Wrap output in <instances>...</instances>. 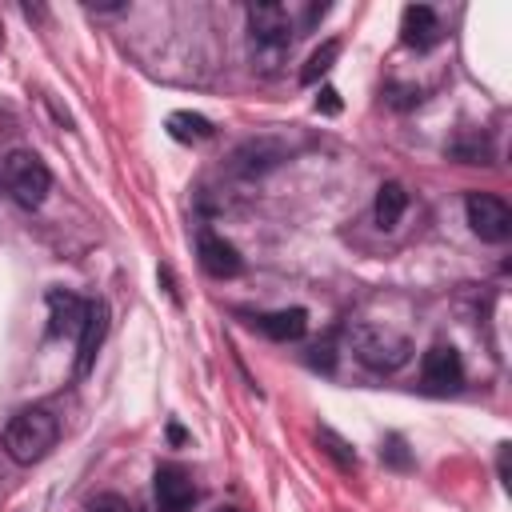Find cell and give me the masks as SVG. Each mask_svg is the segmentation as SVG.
<instances>
[{"mask_svg": "<svg viewBox=\"0 0 512 512\" xmlns=\"http://www.w3.org/2000/svg\"><path fill=\"white\" fill-rule=\"evenodd\" d=\"M60 440V420L48 408H20L8 428H4V452L16 464H36L44 460Z\"/></svg>", "mask_w": 512, "mask_h": 512, "instance_id": "cell-1", "label": "cell"}, {"mask_svg": "<svg viewBox=\"0 0 512 512\" xmlns=\"http://www.w3.org/2000/svg\"><path fill=\"white\" fill-rule=\"evenodd\" d=\"M348 340H352L356 360L372 372H396L412 356V340L396 328H384V324H352Z\"/></svg>", "mask_w": 512, "mask_h": 512, "instance_id": "cell-2", "label": "cell"}, {"mask_svg": "<svg viewBox=\"0 0 512 512\" xmlns=\"http://www.w3.org/2000/svg\"><path fill=\"white\" fill-rule=\"evenodd\" d=\"M0 184L20 208H40L48 188H52V176H48V168H44V160L36 152L16 148V152H8L0 160Z\"/></svg>", "mask_w": 512, "mask_h": 512, "instance_id": "cell-3", "label": "cell"}, {"mask_svg": "<svg viewBox=\"0 0 512 512\" xmlns=\"http://www.w3.org/2000/svg\"><path fill=\"white\" fill-rule=\"evenodd\" d=\"M464 216H468V228L488 244H504L512 236V208L492 192H468Z\"/></svg>", "mask_w": 512, "mask_h": 512, "instance_id": "cell-4", "label": "cell"}, {"mask_svg": "<svg viewBox=\"0 0 512 512\" xmlns=\"http://www.w3.org/2000/svg\"><path fill=\"white\" fill-rule=\"evenodd\" d=\"M248 32L256 40V48H268V52H280L292 44V16L284 4H252L248 8Z\"/></svg>", "mask_w": 512, "mask_h": 512, "instance_id": "cell-5", "label": "cell"}, {"mask_svg": "<svg viewBox=\"0 0 512 512\" xmlns=\"http://www.w3.org/2000/svg\"><path fill=\"white\" fill-rule=\"evenodd\" d=\"M152 500L156 512H188L196 504V484L180 464H160L152 476Z\"/></svg>", "mask_w": 512, "mask_h": 512, "instance_id": "cell-6", "label": "cell"}, {"mask_svg": "<svg viewBox=\"0 0 512 512\" xmlns=\"http://www.w3.org/2000/svg\"><path fill=\"white\" fill-rule=\"evenodd\" d=\"M104 336H108V304H104V300H88L84 324H80V332H76V376H88V372H92Z\"/></svg>", "mask_w": 512, "mask_h": 512, "instance_id": "cell-7", "label": "cell"}, {"mask_svg": "<svg viewBox=\"0 0 512 512\" xmlns=\"http://www.w3.org/2000/svg\"><path fill=\"white\" fill-rule=\"evenodd\" d=\"M420 376L432 392H448L464 380V364H460V352L452 344H432L420 360Z\"/></svg>", "mask_w": 512, "mask_h": 512, "instance_id": "cell-8", "label": "cell"}, {"mask_svg": "<svg viewBox=\"0 0 512 512\" xmlns=\"http://www.w3.org/2000/svg\"><path fill=\"white\" fill-rule=\"evenodd\" d=\"M196 256H200V268H204L208 276H216V280H228V276H236V272L244 268L236 244H228V240L216 236V232H200V240H196Z\"/></svg>", "mask_w": 512, "mask_h": 512, "instance_id": "cell-9", "label": "cell"}, {"mask_svg": "<svg viewBox=\"0 0 512 512\" xmlns=\"http://www.w3.org/2000/svg\"><path fill=\"white\" fill-rule=\"evenodd\" d=\"M84 312H88V300H80L76 292H64V288H52V292H48V332H52V336H72V332H80Z\"/></svg>", "mask_w": 512, "mask_h": 512, "instance_id": "cell-10", "label": "cell"}, {"mask_svg": "<svg viewBox=\"0 0 512 512\" xmlns=\"http://www.w3.org/2000/svg\"><path fill=\"white\" fill-rule=\"evenodd\" d=\"M400 32H404V44L424 52L432 44H440V16L428 8V4H408L404 8V20H400Z\"/></svg>", "mask_w": 512, "mask_h": 512, "instance_id": "cell-11", "label": "cell"}, {"mask_svg": "<svg viewBox=\"0 0 512 512\" xmlns=\"http://www.w3.org/2000/svg\"><path fill=\"white\" fill-rule=\"evenodd\" d=\"M256 324H260V332H264L268 340L288 344V340H300V336H304V328H308V312H304V308H280V312L260 316Z\"/></svg>", "mask_w": 512, "mask_h": 512, "instance_id": "cell-12", "label": "cell"}, {"mask_svg": "<svg viewBox=\"0 0 512 512\" xmlns=\"http://www.w3.org/2000/svg\"><path fill=\"white\" fill-rule=\"evenodd\" d=\"M404 208H408V192H404V184H400V180H384V184L376 188V204H372L376 224H380V228H396L400 216H404Z\"/></svg>", "mask_w": 512, "mask_h": 512, "instance_id": "cell-13", "label": "cell"}, {"mask_svg": "<svg viewBox=\"0 0 512 512\" xmlns=\"http://www.w3.org/2000/svg\"><path fill=\"white\" fill-rule=\"evenodd\" d=\"M168 132H172V140H180V144H200V140L212 136V120H204V116H196V112H172V116H168Z\"/></svg>", "mask_w": 512, "mask_h": 512, "instance_id": "cell-14", "label": "cell"}, {"mask_svg": "<svg viewBox=\"0 0 512 512\" xmlns=\"http://www.w3.org/2000/svg\"><path fill=\"white\" fill-rule=\"evenodd\" d=\"M336 56H340V44H336V40H324V44L304 60V68H300V84H316V80L336 64Z\"/></svg>", "mask_w": 512, "mask_h": 512, "instance_id": "cell-15", "label": "cell"}, {"mask_svg": "<svg viewBox=\"0 0 512 512\" xmlns=\"http://www.w3.org/2000/svg\"><path fill=\"white\" fill-rule=\"evenodd\" d=\"M320 444H324V452H328V456H336V460H340V468H352V464H356V452H352V448H348L332 428H320Z\"/></svg>", "mask_w": 512, "mask_h": 512, "instance_id": "cell-16", "label": "cell"}, {"mask_svg": "<svg viewBox=\"0 0 512 512\" xmlns=\"http://www.w3.org/2000/svg\"><path fill=\"white\" fill-rule=\"evenodd\" d=\"M88 512H132V504H128L124 496H112V492H104V496H96V500L88 504Z\"/></svg>", "mask_w": 512, "mask_h": 512, "instance_id": "cell-17", "label": "cell"}, {"mask_svg": "<svg viewBox=\"0 0 512 512\" xmlns=\"http://www.w3.org/2000/svg\"><path fill=\"white\" fill-rule=\"evenodd\" d=\"M316 108H324V112H340V100H336V88H320V96H316Z\"/></svg>", "mask_w": 512, "mask_h": 512, "instance_id": "cell-18", "label": "cell"}, {"mask_svg": "<svg viewBox=\"0 0 512 512\" xmlns=\"http://www.w3.org/2000/svg\"><path fill=\"white\" fill-rule=\"evenodd\" d=\"M212 512H240V508H228V504H220V508H212Z\"/></svg>", "mask_w": 512, "mask_h": 512, "instance_id": "cell-19", "label": "cell"}]
</instances>
